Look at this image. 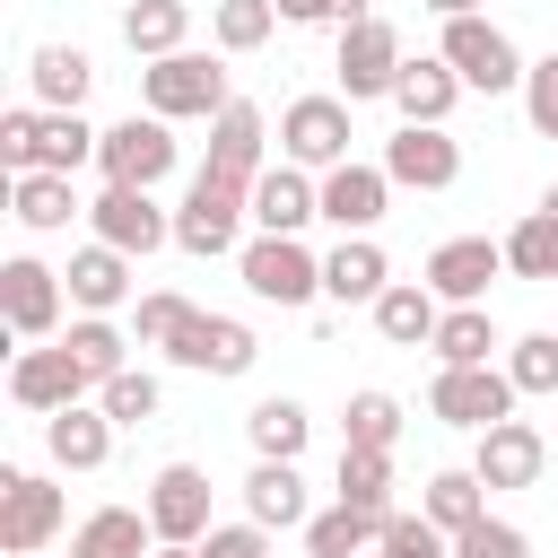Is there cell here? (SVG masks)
I'll use <instances>...</instances> for the list:
<instances>
[{
    "label": "cell",
    "instance_id": "obj_30",
    "mask_svg": "<svg viewBox=\"0 0 558 558\" xmlns=\"http://www.w3.org/2000/svg\"><path fill=\"white\" fill-rule=\"evenodd\" d=\"M384 523L392 514H375V506H349V497H331L314 523H305V549L314 558H357V549H375L384 541Z\"/></svg>",
    "mask_w": 558,
    "mask_h": 558
},
{
    "label": "cell",
    "instance_id": "obj_25",
    "mask_svg": "<svg viewBox=\"0 0 558 558\" xmlns=\"http://www.w3.org/2000/svg\"><path fill=\"white\" fill-rule=\"evenodd\" d=\"M148 549H157L148 506H96V514L70 532V558H148Z\"/></svg>",
    "mask_w": 558,
    "mask_h": 558
},
{
    "label": "cell",
    "instance_id": "obj_33",
    "mask_svg": "<svg viewBox=\"0 0 558 558\" xmlns=\"http://www.w3.org/2000/svg\"><path fill=\"white\" fill-rule=\"evenodd\" d=\"M183 35H192V0H131V9H122V44H131L140 61L183 52Z\"/></svg>",
    "mask_w": 558,
    "mask_h": 558
},
{
    "label": "cell",
    "instance_id": "obj_22",
    "mask_svg": "<svg viewBox=\"0 0 558 558\" xmlns=\"http://www.w3.org/2000/svg\"><path fill=\"white\" fill-rule=\"evenodd\" d=\"M384 288H392V262H384L375 235H340V244L323 253V296H331V305H375Z\"/></svg>",
    "mask_w": 558,
    "mask_h": 558
},
{
    "label": "cell",
    "instance_id": "obj_38",
    "mask_svg": "<svg viewBox=\"0 0 558 558\" xmlns=\"http://www.w3.org/2000/svg\"><path fill=\"white\" fill-rule=\"evenodd\" d=\"M270 26H279V0H218L209 9V44L218 52H262Z\"/></svg>",
    "mask_w": 558,
    "mask_h": 558
},
{
    "label": "cell",
    "instance_id": "obj_17",
    "mask_svg": "<svg viewBox=\"0 0 558 558\" xmlns=\"http://www.w3.org/2000/svg\"><path fill=\"white\" fill-rule=\"evenodd\" d=\"M140 506H148L157 541H209V471L201 462H166Z\"/></svg>",
    "mask_w": 558,
    "mask_h": 558
},
{
    "label": "cell",
    "instance_id": "obj_7",
    "mask_svg": "<svg viewBox=\"0 0 558 558\" xmlns=\"http://www.w3.org/2000/svg\"><path fill=\"white\" fill-rule=\"evenodd\" d=\"M401 26L392 17H357V26H340V61H331V78H340V96L349 105H366V96H392V78H401Z\"/></svg>",
    "mask_w": 558,
    "mask_h": 558
},
{
    "label": "cell",
    "instance_id": "obj_21",
    "mask_svg": "<svg viewBox=\"0 0 558 558\" xmlns=\"http://www.w3.org/2000/svg\"><path fill=\"white\" fill-rule=\"evenodd\" d=\"M462 96H471V87H462V70H453L445 52H418V61H401V78H392V113H401V122H453Z\"/></svg>",
    "mask_w": 558,
    "mask_h": 558
},
{
    "label": "cell",
    "instance_id": "obj_34",
    "mask_svg": "<svg viewBox=\"0 0 558 558\" xmlns=\"http://www.w3.org/2000/svg\"><path fill=\"white\" fill-rule=\"evenodd\" d=\"M244 436H253V453L296 462V453H305V436H314V418H305V401L270 392V401H253V410H244Z\"/></svg>",
    "mask_w": 558,
    "mask_h": 558
},
{
    "label": "cell",
    "instance_id": "obj_40",
    "mask_svg": "<svg viewBox=\"0 0 558 558\" xmlns=\"http://www.w3.org/2000/svg\"><path fill=\"white\" fill-rule=\"evenodd\" d=\"M340 497L392 514V453H375V445H340Z\"/></svg>",
    "mask_w": 558,
    "mask_h": 558
},
{
    "label": "cell",
    "instance_id": "obj_13",
    "mask_svg": "<svg viewBox=\"0 0 558 558\" xmlns=\"http://www.w3.org/2000/svg\"><path fill=\"white\" fill-rule=\"evenodd\" d=\"M0 323L17 340H52L61 331V270H44L35 253H9L0 262Z\"/></svg>",
    "mask_w": 558,
    "mask_h": 558
},
{
    "label": "cell",
    "instance_id": "obj_24",
    "mask_svg": "<svg viewBox=\"0 0 558 558\" xmlns=\"http://www.w3.org/2000/svg\"><path fill=\"white\" fill-rule=\"evenodd\" d=\"M244 514L262 523V532H305L314 523V506H305V480H296V462H253V480H244Z\"/></svg>",
    "mask_w": 558,
    "mask_h": 558
},
{
    "label": "cell",
    "instance_id": "obj_1",
    "mask_svg": "<svg viewBox=\"0 0 558 558\" xmlns=\"http://www.w3.org/2000/svg\"><path fill=\"white\" fill-rule=\"evenodd\" d=\"M244 218H253V183H235V174L201 166V174H192V192H183V209H174V244H183V253H201V262L244 253Z\"/></svg>",
    "mask_w": 558,
    "mask_h": 558
},
{
    "label": "cell",
    "instance_id": "obj_14",
    "mask_svg": "<svg viewBox=\"0 0 558 558\" xmlns=\"http://www.w3.org/2000/svg\"><path fill=\"white\" fill-rule=\"evenodd\" d=\"M174 366H192V375H253V357H262V340H253V323H235V314H192L183 331H174V349H166Z\"/></svg>",
    "mask_w": 558,
    "mask_h": 558
},
{
    "label": "cell",
    "instance_id": "obj_41",
    "mask_svg": "<svg viewBox=\"0 0 558 558\" xmlns=\"http://www.w3.org/2000/svg\"><path fill=\"white\" fill-rule=\"evenodd\" d=\"M61 340H70V357H78V366H87V375H96V384H105V375H122V366H131V340H122V331H113V323H105V314H78V323H70V331H61Z\"/></svg>",
    "mask_w": 558,
    "mask_h": 558
},
{
    "label": "cell",
    "instance_id": "obj_8",
    "mask_svg": "<svg viewBox=\"0 0 558 558\" xmlns=\"http://www.w3.org/2000/svg\"><path fill=\"white\" fill-rule=\"evenodd\" d=\"M61 523H70V497L44 471H0V549L9 558H35Z\"/></svg>",
    "mask_w": 558,
    "mask_h": 558
},
{
    "label": "cell",
    "instance_id": "obj_10",
    "mask_svg": "<svg viewBox=\"0 0 558 558\" xmlns=\"http://www.w3.org/2000/svg\"><path fill=\"white\" fill-rule=\"evenodd\" d=\"M384 174H392L401 192H453V183H462V140H453L445 122H401V131L384 140Z\"/></svg>",
    "mask_w": 558,
    "mask_h": 558
},
{
    "label": "cell",
    "instance_id": "obj_11",
    "mask_svg": "<svg viewBox=\"0 0 558 558\" xmlns=\"http://www.w3.org/2000/svg\"><path fill=\"white\" fill-rule=\"evenodd\" d=\"M87 392H96V375L70 357V340H52V349H17V366H9V401L35 410V418H52V410H70V401H87Z\"/></svg>",
    "mask_w": 558,
    "mask_h": 558
},
{
    "label": "cell",
    "instance_id": "obj_39",
    "mask_svg": "<svg viewBox=\"0 0 558 558\" xmlns=\"http://www.w3.org/2000/svg\"><path fill=\"white\" fill-rule=\"evenodd\" d=\"M96 401H105V418H113V427H148V418L166 410V392H157V375H148V366L105 375V384H96Z\"/></svg>",
    "mask_w": 558,
    "mask_h": 558
},
{
    "label": "cell",
    "instance_id": "obj_51",
    "mask_svg": "<svg viewBox=\"0 0 558 558\" xmlns=\"http://www.w3.org/2000/svg\"><path fill=\"white\" fill-rule=\"evenodd\" d=\"M427 9H436V17H471L480 0H427Z\"/></svg>",
    "mask_w": 558,
    "mask_h": 558
},
{
    "label": "cell",
    "instance_id": "obj_44",
    "mask_svg": "<svg viewBox=\"0 0 558 558\" xmlns=\"http://www.w3.org/2000/svg\"><path fill=\"white\" fill-rule=\"evenodd\" d=\"M375 558H453V532H436L427 514H392L384 541H375Z\"/></svg>",
    "mask_w": 558,
    "mask_h": 558
},
{
    "label": "cell",
    "instance_id": "obj_37",
    "mask_svg": "<svg viewBox=\"0 0 558 558\" xmlns=\"http://www.w3.org/2000/svg\"><path fill=\"white\" fill-rule=\"evenodd\" d=\"M340 445H375V453H392L401 445V401L392 392H349V410H340Z\"/></svg>",
    "mask_w": 558,
    "mask_h": 558
},
{
    "label": "cell",
    "instance_id": "obj_31",
    "mask_svg": "<svg viewBox=\"0 0 558 558\" xmlns=\"http://www.w3.org/2000/svg\"><path fill=\"white\" fill-rule=\"evenodd\" d=\"M9 209H17L26 235H61V227L78 218V192H70V174H44V166H35V174L9 183Z\"/></svg>",
    "mask_w": 558,
    "mask_h": 558
},
{
    "label": "cell",
    "instance_id": "obj_29",
    "mask_svg": "<svg viewBox=\"0 0 558 558\" xmlns=\"http://www.w3.org/2000/svg\"><path fill=\"white\" fill-rule=\"evenodd\" d=\"M427 349H436V366H497L506 340H497V314L488 305H445V323H436Z\"/></svg>",
    "mask_w": 558,
    "mask_h": 558
},
{
    "label": "cell",
    "instance_id": "obj_12",
    "mask_svg": "<svg viewBox=\"0 0 558 558\" xmlns=\"http://www.w3.org/2000/svg\"><path fill=\"white\" fill-rule=\"evenodd\" d=\"M87 218H96V235H105L113 253H131V262H140V253H157V244H174V218L157 209V192H148V183H105Z\"/></svg>",
    "mask_w": 558,
    "mask_h": 558
},
{
    "label": "cell",
    "instance_id": "obj_35",
    "mask_svg": "<svg viewBox=\"0 0 558 558\" xmlns=\"http://www.w3.org/2000/svg\"><path fill=\"white\" fill-rule=\"evenodd\" d=\"M96 148H105V131H87V113H44V131H35V166H44V174H78ZM35 166H26V174H35Z\"/></svg>",
    "mask_w": 558,
    "mask_h": 558
},
{
    "label": "cell",
    "instance_id": "obj_23",
    "mask_svg": "<svg viewBox=\"0 0 558 558\" xmlns=\"http://www.w3.org/2000/svg\"><path fill=\"white\" fill-rule=\"evenodd\" d=\"M366 314H375V331H384L392 349H427V340H436V323H445V296H436L427 279H392Z\"/></svg>",
    "mask_w": 558,
    "mask_h": 558
},
{
    "label": "cell",
    "instance_id": "obj_15",
    "mask_svg": "<svg viewBox=\"0 0 558 558\" xmlns=\"http://www.w3.org/2000/svg\"><path fill=\"white\" fill-rule=\"evenodd\" d=\"M488 279H506V244H488V235H445L427 253V288L445 305H488Z\"/></svg>",
    "mask_w": 558,
    "mask_h": 558
},
{
    "label": "cell",
    "instance_id": "obj_52",
    "mask_svg": "<svg viewBox=\"0 0 558 558\" xmlns=\"http://www.w3.org/2000/svg\"><path fill=\"white\" fill-rule=\"evenodd\" d=\"M541 209H549V218H558V183H549V192H541Z\"/></svg>",
    "mask_w": 558,
    "mask_h": 558
},
{
    "label": "cell",
    "instance_id": "obj_47",
    "mask_svg": "<svg viewBox=\"0 0 558 558\" xmlns=\"http://www.w3.org/2000/svg\"><path fill=\"white\" fill-rule=\"evenodd\" d=\"M35 131H44V105H9V113H0V157H9V174L35 166Z\"/></svg>",
    "mask_w": 558,
    "mask_h": 558
},
{
    "label": "cell",
    "instance_id": "obj_26",
    "mask_svg": "<svg viewBox=\"0 0 558 558\" xmlns=\"http://www.w3.org/2000/svg\"><path fill=\"white\" fill-rule=\"evenodd\" d=\"M26 87H35V105H44V113H78V105H87V87H96V61H87L78 44H44V52L26 61Z\"/></svg>",
    "mask_w": 558,
    "mask_h": 558
},
{
    "label": "cell",
    "instance_id": "obj_45",
    "mask_svg": "<svg viewBox=\"0 0 558 558\" xmlns=\"http://www.w3.org/2000/svg\"><path fill=\"white\" fill-rule=\"evenodd\" d=\"M453 558H532V541H523V523H506V514H480L471 532H453Z\"/></svg>",
    "mask_w": 558,
    "mask_h": 558
},
{
    "label": "cell",
    "instance_id": "obj_42",
    "mask_svg": "<svg viewBox=\"0 0 558 558\" xmlns=\"http://www.w3.org/2000/svg\"><path fill=\"white\" fill-rule=\"evenodd\" d=\"M506 375H514L523 401H532V392H558V331H523V340H506Z\"/></svg>",
    "mask_w": 558,
    "mask_h": 558
},
{
    "label": "cell",
    "instance_id": "obj_9",
    "mask_svg": "<svg viewBox=\"0 0 558 558\" xmlns=\"http://www.w3.org/2000/svg\"><path fill=\"white\" fill-rule=\"evenodd\" d=\"M96 166H105V183H166L174 174V122L166 113H122L113 131H105V148H96Z\"/></svg>",
    "mask_w": 558,
    "mask_h": 558
},
{
    "label": "cell",
    "instance_id": "obj_2",
    "mask_svg": "<svg viewBox=\"0 0 558 558\" xmlns=\"http://www.w3.org/2000/svg\"><path fill=\"white\" fill-rule=\"evenodd\" d=\"M140 105L148 113H166V122H218L235 96H227V70H218V52H166V61H148L140 70Z\"/></svg>",
    "mask_w": 558,
    "mask_h": 558
},
{
    "label": "cell",
    "instance_id": "obj_20",
    "mask_svg": "<svg viewBox=\"0 0 558 558\" xmlns=\"http://www.w3.org/2000/svg\"><path fill=\"white\" fill-rule=\"evenodd\" d=\"M44 453H52V471H105V462H113V418H105V401L52 410V418H44Z\"/></svg>",
    "mask_w": 558,
    "mask_h": 558
},
{
    "label": "cell",
    "instance_id": "obj_46",
    "mask_svg": "<svg viewBox=\"0 0 558 558\" xmlns=\"http://www.w3.org/2000/svg\"><path fill=\"white\" fill-rule=\"evenodd\" d=\"M523 122H532L541 140H558V52H541V61L523 70Z\"/></svg>",
    "mask_w": 558,
    "mask_h": 558
},
{
    "label": "cell",
    "instance_id": "obj_32",
    "mask_svg": "<svg viewBox=\"0 0 558 558\" xmlns=\"http://www.w3.org/2000/svg\"><path fill=\"white\" fill-rule=\"evenodd\" d=\"M418 514L436 523V532H471L480 514H488V480L462 462V471H436L427 488H418Z\"/></svg>",
    "mask_w": 558,
    "mask_h": 558
},
{
    "label": "cell",
    "instance_id": "obj_3",
    "mask_svg": "<svg viewBox=\"0 0 558 558\" xmlns=\"http://www.w3.org/2000/svg\"><path fill=\"white\" fill-rule=\"evenodd\" d=\"M453 70H462V87L471 96H514L523 87V52H514V35L506 26H488V9H471V17H445V44H436Z\"/></svg>",
    "mask_w": 558,
    "mask_h": 558
},
{
    "label": "cell",
    "instance_id": "obj_5",
    "mask_svg": "<svg viewBox=\"0 0 558 558\" xmlns=\"http://www.w3.org/2000/svg\"><path fill=\"white\" fill-rule=\"evenodd\" d=\"M514 375L506 366H436V384H427V418H445V427H497V418H514Z\"/></svg>",
    "mask_w": 558,
    "mask_h": 558
},
{
    "label": "cell",
    "instance_id": "obj_6",
    "mask_svg": "<svg viewBox=\"0 0 558 558\" xmlns=\"http://www.w3.org/2000/svg\"><path fill=\"white\" fill-rule=\"evenodd\" d=\"M349 96H296L288 113H279V157L288 166H305V174H331V166H349Z\"/></svg>",
    "mask_w": 558,
    "mask_h": 558
},
{
    "label": "cell",
    "instance_id": "obj_50",
    "mask_svg": "<svg viewBox=\"0 0 558 558\" xmlns=\"http://www.w3.org/2000/svg\"><path fill=\"white\" fill-rule=\"evenodd\" d=\"M148 558H201V541H157Z\"/></svg>",
    "mask_w": 558,
    "mask_h": 558
},
{
    "label": "cell",
    "instance_id": "obj_36",
    "mask_svg": "<svg viewBox=\"0 0 558 558\" xmlns=\"http://www.w3.org/2000/svg\"><path fill=\"white\" fill-rule=\"evenodd\" d=\"M506 270H514V279H541V288L558 279V218H549V209H523V218L506 227Z\"/></svg>",
    "mask_w": 558,
    "mask_h": 558
},
{
    "label": "cell",
    "instance_id": "obj_48",
    "mask_svg": "<svg viewBox=\"0 0 558 558\" xmlns=\"http://www.w3.org/2000/svg\"><path fill=\"white\" fill-rule=\"evenodd\" d=\"M201 558H279V549H270V532H262V523L244 514V523H209Z\"/></svg>",
    "mask_w": 558,
    "mask_h": 558
},
{
    "label": "cell",
    "instance_id": "obj_43",
    "mask_svg": "<svg viewBox=\"0 0 558 558\" xmlns=\"http://www.w3.org/2000/svg\"><path fill=\"white\" fill-rule=\"evenodd\" d=\"M192 314H201L192 296H174V288H148V296H140V314H131V331H140V349H174V331H183Z\"/></svg>",
    "mask_w": 558,
    "mask_h": 558
},
{
    "label": "cell",
    "instance_id": "obj_49",
    "mask_svg": "<svg viewBox=\"0 0 558 558\" xmlns=\"http://www.w3.org/2000/svg\"><path fill=\"white\" fill-rule=\"evenodd\" d=\"M279 17L288 26H357V17H375L366 0H279Z\"/></svg>",
    "mask_w": 558,
    "mask_h": 558
},
{
    "label": "cell",
    "instance_id": "obj_18",
    "mask_svg": "<svg viewBox=\"0 0 558 558\" xmlns=\"http://www.w3.org/2000/svg\"><path fill=\"white\" fill-rule=\"evenodd\" d=\"M314 218H323V183H314L305 166L279 157V166L253 174V227H262V235H305Z\"/></svg>",
    "mask_w": 558,
    "mask_h": 558
},
{
    "label": "cell",
    "instance_id": "obj_16",
    "mask_svg": "<svg viewBox=\"0 0 558 558\" xmlns=\"http://www.w3.org/2000/svg\"><path fill=\"white\" fill-rule=\"evenodd\" d=\"M471 471H480L488 488H532V480L549 471V436H541L532 418H497V427H480Z\"/></svg>",
    "mask_w": 558,
    "mask_h": 558
},
{
    "label": "cell",
    "instance_id": "obj_4",
    "mask_svg": "<svg viewBox=\"0 0 558 558\" xmlns=\"http://www.w3.org/2000/svg\"><path fill=\"white\" fill-rule=\"evenodd\" d=\"M235 279H244L262 305L296 314V305L323 296V253H305V235H253V244L235 253Z\"/></svg>",
    "mask_w": 558,
    "mask_h": 558
},
{
    "label": "cell",
    "instance_id": "obj_28",
    "mask_svg": "<svg viewBox=\"0 0 558 558\" xmlns=\"http://www.w3.org/2000/svg\"><path fill=\"white\" fill-rule=\"evenodd\" d=\"M61 279H70V305H78V314H113V305L131 296V253H113V244L96 235L87 253H70Z\"/></svg>",
    "mask_w": 558,
    "mask_h": 558
},
{
    "label": "cell",
    "instance_id": "obj_19",
    "mask_svg": "<svg viewBox=\"0 0 558 558\" xmlns=\"http://www.w3.org/2000/svg\"><path fill=\"white\" fill-rule=\"evenodd\" d=\"M384 209H392V174H384V166H357V157H349V166L323 174V218H331L340 235H375Z\"/></svg>",
    "mask_w": 558,
    "mask_h": 558
},
{
    "label": "cell",
    "instance_id": "obj_27",
    "mask_svg": "<svg viewBox=\"0 0 558 558\" xmlns=\"http://www.w3.org/2000/svg\"><path fill=\"white\" fill-rule=\"evenodd\" d=\"M262 140H270V122H262V105H227L218 122H209V157L201 166H218V174H235V183H253L262 174Z\"/></svg>",
    "mask_w": 558,
    "mask_h": 558
}]
</instances>
